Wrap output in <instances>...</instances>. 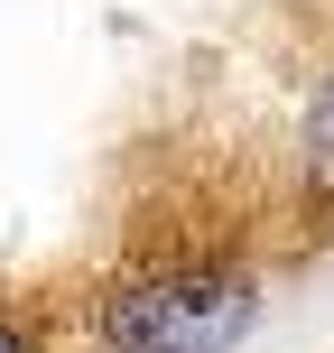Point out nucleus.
Segmentation results:
<instances>
[{"instance_id": "1", "label": "nucleus", "mask_w": 334, "mask_h": 353, "mask_svg": "<svg viewBox=\"0 0 334 353\" xmlns=\"http://www.w3.org/2000/svg\"><path fill=\"white\" fill-rule=\"evenodd\" d=\"M251 279L242 270H149V279H121L103 298V344L112 353H232L251 335Z\"/></svg>"}, {"instance_id": "2", "label": "nucleus", "mask_w": 334, "mask_h": 353, "mask_svg": "<svg viewBox=\"0 0 334 353\" xmlns=\"http://www.w3.org/2000/svg\"><path fill=\"white\" fill-rule=\"evenodd\" d=\"M298 176H306V205L334 214V74L316 84V103H306V130H298Z\"/></svg>"}, {"instance_id": "3", "label": "nucleus", "mask_w": 334, "mask_h": 353, "mask_svg": "<svg viewBox=\"0 0 334 353\" xmlns=\"http://www.w3.org/2000/svg\"><path fill=\"white\" fill-rule=\"evenodd\" d=\"M0 353H28V335H19V325H10V316H0Z\"/></svg>"}]
</instances>
